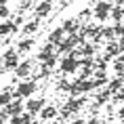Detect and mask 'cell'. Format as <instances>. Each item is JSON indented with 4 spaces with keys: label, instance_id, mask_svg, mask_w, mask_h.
<instances>
[{
    "label": "cell",
    "instance_id": "6da1fadb",
    "mask_svg": "<svg viewBox=\"0 0 124 124\" xmlns=\"http://www.w3.org/2000/svg\"><path fill=\"white\" fill-rule=\"evenodd\" d=\"M109 11H111V2H109V0H101V2H97L93 17L99 19V21H105L107 17H109Z\"/></svg>",
    "mask_w": 124,
    "mask_h": 124
},
{
    "label": "cell",
    "instance_id": "7a4b0ae2",
    "mask_svg": "<svg viewBox=\"0 0 124 124\" xmlns=\"http://www.w3.org/2000/svg\"><path fill=\"white\" fill-rule=\"evenodd\" d=\"M34 91H36V82H34V80H25V82H19V84H17L15 95H17V97H32Z\"/></svg>",
    "mask_w": 124,
    "mask_h": 124
},
{
    "label": "cell",
    "instance_id": "3957f363",
    "mask_svg": "<svg viewBox=\"0 0 124 124\" xmlns=\"http://www.w3.org/2000/svg\"><path fill=\"white\" fill-rule=\"evenodd\" d=\"M78 65H80V59H74L72 55H67V57L61 59V72H63V74L76 72V70H78Z\"/></svg>",
    "mask_w": 124,
    "mask_h": 124
},
{
    "label": "cell",
    "instance_id": "277c9868",
    "mask_svg": "<svg viewBox=\"0 0 124 124\" xmlns=\"http://www.w3.org/2000/svg\"><path fill=\"white\" fill-rule=\"evenodd\" d=\"M21 99H23V97L13 95V101L7 105V114H8V116H19V114H23V103H21Z\"/></svg>",
    "mask_w": 124,
    "mask_h": 124
},
{
    "label": "cell",
    "instance_id": "5b68a950",
    "mask_svg": "<svg viewBox=\"0 0 124 124\" xmlns=\"http://www.w3.org/2000/svg\"><path fill=\"white\" fill-rule=\"evenodd\" d=\"M19 65V55L15 53V48H8L4 53V70H15Z\"/></svg>",
    "mask_w": 124,
    "mask_h": 124
},
{
    "label": "cell",
    "instance_id": "8992f818",
    "mask_svg": "<svg viewBox=\"0 0 124 124\" xmlns=\"http://www.w3.org/2000/svg\"><path fill=\"white\" fill-rule=\"evenodd\" d=\"M44 105H46V99H44V97H38V99H30V101L25 103V107H27L30 114L36 116V114H40V109H42Z\"/></svg>",
    "mask_w": 124,
    "mask_h": 124
},
{
    "label": "cell",
    "instance_id": "52a82bcc",
    "mask_svg": "<svg viewBox=\"0 0 124 124\" xmlns=\"http://www.w3.org/2000/svg\"><path fill=\"white\" fill-rule=\"evenodd\" d=\"M32 67H34L32 61H23V63H19V65L15 67V76L17 78H27L32 74Z\"/></svg>",
    "mask_w": 124,
    "mask_h": 124
},
{
    "label": "cell",
    "instance_id": "ba28073f",
    "mask_svg": "<svg viewBox=\"0 0 124 124\" xmlns=\"http://www.w3.org/2000/svg\"><path fill=\"white\" fill-rule=\"evenodd\" d=\"M65 30H63V27H57V30H53L51 34H48V42H53V44H59V42H63V36H65Z\"/></svg>",
    "mask_w": 124,
    "mask_h": 124
},
{
    "label": "cell",
    "instance_id": "9c48e42d",
    "mask_svg": "<svg viewBox=\"0 0 124 124\" xmlns=\"http://www.w3.org/2000/svg\"><path fill=\"white\" fill-rule=\"evenodd\" d=\"M82 105H84V99H67L65 101V107L72 114H78L80 109H82Z\"/></svg>",
    "mask_w": 124,
    "mask_h": 124
},
{
    "label": "cell",
    "instance_id": "30bf717a",
    "mask_svg": "<svg viewBox=\"0 0 124 124\" xmlns=\"http://www.w3.org/2000/svg\"><path fill=\"white\" fill-rule=\"evenodd\" d=\"M51 7H53V0H42V2H40L38 7H36V17H46V13H48V11H51Z\"/></svg>",
    "mask_w": 124,
    "mask_h": 124
},
{
    "label": "cell",
    "instance_id": "8fae6325",
    "mask_svg": "<svg viewBox=\"0 0 124 124\" xmlns=\"http://www.w3.org/2000/svg\"><path fill=\"white\" fill-rule=\"evenodd\" d=\"M55 116H57V107H55V105H44V107L40 109V118H42V120H53Z\"/></svg>",
    "mask_w": 124,
    "mask_h": 124
},
{
    "label": "cell",
    "instance_id": "7c38bea8",
    "mask_svg": "<svg viewBox=\"0 0 124 124\" xmlns=\"http://www.w3.org/2000/svg\"><path fill=\"white\" fill-rule=\"evenodd\" d=\"M11 101H13V86H7L4 91L0 93V105H2V107H7Z\"/></svg>",
    "mask_w": 124,
    "mask_h": 124
},
{
    "label": "cell",
    "instance_id": "4fadbf2b",
    "mask_svg": "<svg viewBox=\"0 0 124 124\" xmlns=\"http://www.w3.org/2000/svg\"><path fill=\"white\" fill-rule=\"evenodd\" d=\"M63 30H65L67 34H72V32H78L80 30V21L78 19H63Z\"/></svg>",
    "mask_w": 124,
    "mask_h": 124
},
{
    "label": "cell",
    "instance_id": "5bb4252c",
    "mask_svg": "<svg viewBox=\"0 0 124 124\" xmlns=\"http://www.w3.org/2000/svg\"><path fill=\"white\" fill-rule=\"evenodd\" d=\"M53 46H55L53 42H46V44L40 48V51H38V61H46V59L51 57V55H53Z\"/></svg>",
    "mask_w": 124,
    "mask_h": 124
},
{
    "label": "cell",
    "instance_id": "9a60e30c",
    "mask_svg": "<svg viewBox=\"0 0 124 124\" xmlns=\"http://www.w3.org/2000/svg\"><path fill=\"white\" fill-rule=\"evenodd\" d=\"M122 86H124V80H122V76H116V78H111L109 82H107V88L111 91V95H114V93H118L120 88H122Z\"/></svg>",
    "mask_w": 124,
    "mask_h": 124
},
{
    "label": "cell",
    "instance_id": "2e32d148",
    "mask_svg": "<svg viewBox=\"0 0 124 124\" xmlns=\"http://www.w3.org/2000/svg\"><path fill=\"white\" fill-rule=\"evenodd\" d=\"M19 27L15 25L13 21H4V23H0V36H8V34H13L17 32Z\"/></svg>",
    "mask_w": 124,
    "mask_h": 124
},
{
    "label": "cell",
    "instance_id": "e0dca14e",
    "mask_svg": "<svg viewBox=\"0 0 124 124\" xmlns=\"http://www.w3.org/2000/svg\"><path fill=\"white\" fill-rule=\"evenodd\" d=\"M109 17L114 21H116V23H122V19H124V8L122 7H111V11H109Z\"/></svg>",
    "mask_w": 124,
    "mask_h": 124
},
{
    "label": "cell",
    "instance_id": "ac0fdd59",
    "mask_svg": "<svg viewBox=\"0 0 124 124\" xmlns=\"http://www.w3.org/2000/svg\"><path fill=\"white\" fill-rule=\"evenodd\" d=\"M80 53H82V57H95L97 55V46L95 44H80Z\"/></svg>",
    "mask_w": 124,
    "mask_h": 124
},
{
    "label": "cell",
    "instance_id": "d6986e66",
    "mask_svg": "<svg viewBox=\"0 0 124 124\" xmlns=\"http://www.w3.org/2000/svg\"><path fill=\"white\" fill-rule=\"evenodd\" d=\"M109 97H111V91H109V88H103V91H99V93H97L95 101H97L99 105H105L107 101H109Z\"/></svg>",
    "mask_w": 124,
    "mask_h": 124
},
{
    "label": "cell",
    "instance_id": "ffe728a7",
    "mask_svg": "<svg viewBox=\"0 0 124 124\" xmlns=\"http://www.w3.org/2000/svg\"><path fill=\"white\" fill-rule=\"evenodd\" d=\"M36 30H38V17H36L34 21H30V23H25V25H23V34H27V36H32Z\"/></svg>",
    "mask_w": 124,
    "mask_h": 124
},
{
    "label": "cell",
    "instance_id": "44dd1931",
    "mask_svg": "<svg viewBox=\"0 0 124 124\" xmlns=\"http://www.w3.org/2000/svg\"><path fill=\"white\" fill-rule=\"evenodd\" d=\"M107 53H111L114 57H118V55L122 53V46H120V42H114V40H111L109 44H107Z\"/></svg>",
    "mask_w": 124,
    "mask_h": 124
},
{
    "label": "cell",
    "instance_id": "7402d4cb",
    "mask_svg": "<svg viewBox=\"0 0 124 124\" xmlns=\"http://www.w3.org/2000/svg\"><path fill=\"white\" fill-rule=\"evenodd\" d=\"M34 46V38H27V40H21L19 42V53H27L30 48Z\"/></svg>",
    "mask_w": 124,
    "mask_h": 124
},
{
    "label": "cell",
    "instance_id": "603a6c76",
    "mask_svg": "<svg viewBox=\"0 0 124 124\" xmlns=\"http://www.w3.org/2000/svg\"><path fill=\"white\" fill-rule=\"evenodd\" d=\"M103 38L109 40V42L114 38H118V36H116V30H114V27H103Z\"/></svg>",
    "mask_w": 124,
    "mask_h": 124
},
{
    "label": "cell",
    "instance_id": "cb8c5ba5",
    "mask_svg": "<svg viewBox=\"0 0 124 124\" xmlns=\"http://www.w3.org/2000/svg\"><path fill=\"white\" fill-rule=\"evenodd\" d=\"M91 15H93L91 8H82V11H80V15H78V21H80V23H82V21H88V17H91Z\"/></svg>",
    "mask_w": 124,
    "mask_h": 124
},
{
    "label": "cell",
    "instance_id": "d4e9b609",
    "mask_svg": "<svg viewBox=\"0 0 124 124\" xmlns=\"http://www.w3.org/2000/svg\"><path fill=\"white\" fill-rule=\"evenodd\" d=\"M111 101H114V103H124V86L118 93H114V99H111Z\"/></svg>",
    "mask_w": 124,
    "mask_h": 124
},
{
    "label": "cell",
    "instance_id": "484cf974",
    "mask_svg": "<svg viewBox=\"0 0 124 124\" xmlns=\"http://www.w3.org/2000/svg\"><path fill=\"white\" fill-rule=\"evenodd\" d=\"M114 72H116V76H122V72H124V63L122 61H114Z\"/></svg>",
    "mask_w": 124,
    "mask_h": 124
},
{
    "label": "cell",
    "instance_id": "4316f807",
    "mask_svg": "<svg viewBox=\"0 0 124 124\" xmlns=\"http://www.w3.org/2000/svg\"><path fill=\"white\" fill-rule=\"evenodd\" d=\"M91 74H93V67H91V65H82V72H80V78L84 80V78H88Z\"/></svg>",
    "mask_w": 124,
    "mask_h": 124
},
{
    "label": "cell",
    "instance_id": "83f0119b",
    "mask_svg": "<svg viewBox=\"0 0 124 124\" xmlns=\"http://www.w3.org/2000/svg\"><path fill=\"white\" fill-rule=\"evenodd\" d=\"M7 17H11V11L7 4H0V19H7Z\"/></svg>",
    "mask_w": 124,
    "mask_h": 124
},
{
    "label": "cell",
    "instance_id": "f1b7e54d",
    "mask_svg": "<svg viewBox=\"0 0 124 124\" xmlns=\"http://www.w3.org/2000/svg\"><path fill=\"white\" fill-rule=\"evenodd\" d=\"M42 63H44L48 70H53V67H55V63H57V57H55V55H51V57L46 59V61H42Z\"/></svg>",
    "mask_w": 124,
    "mask_h": 124
},
{
    "label": "cell",
    "instance_id": "f546056e",
    "mask_svg": "<svg viewBox=\"0 0 124 124\" xmlns=\"http://www.w3.org/2000/svg\"><path fill=\"white\" fill-rule=\"evenodd\" d=\"M11 124H25V122H23V114H19V116H11Z\"/></svg>",
    "mask_w": 124,
    "mask_h": 124
},
{
    "label": "cell",
    "instance_id": "4dcf8cb0",
    "mask_svg": "<svg viewBox=\"0 0 124 124\" xmlns=\"http://www.w3.org/2000/svg\"><path fill=\"white\" fill-rule=\"evenodd\" d=\"M88 124H101V120H99L97 116H91V120H88Z\"/></svg>",
    "mask_w": 124,
    "mask_h": 124
},
{
    "label": "cell",
    "instance_id": "1f68e13d",
    "mask_svg": "<svg viewBox=\"0 0 124 124\" xmlns=\"http://www.w3.org/2000/svg\"><path fill=\"white\" fill-rule=\"evenodd\" d=\"M7 118H8V114H7V109H4V111H0V124L4 122V120H7Z\"/></svg>",
    "mask_w": 124,
    "mask_h": 124
},
{
    "label": "cell",
    "instance_id": "d6a6232c",
    "mask_svg": "<svg viewBox=\"0 0 124 124\" xmlns=\"http://www.w3.org/2000/svg\"><path fill=\"white\" fill-rule=\"evenodd\" d=\"M13 23H15V25H17V27H19L21 23H23V17H21V15H19V17H15V21H13Z\"/></svg>",
    "mask_w": 124,
    "mask_h": 124
},
{
    "label": "cell",
    "instance_id": "836d02e7",
    "mask_svg": "<svg viewBox=\"0 0 124 124\" xmlns=\"http://www.w3.org/2000/svg\"><path fill=\"white\" fill-rule=\"evenodd\" d=\"M118 118L124 122V107H120V109H118Z\"/></svg>",
    "mask_w": 124,
    "mask_h": 124
},
{
    "label": "cell",
    "instance_id": "e575fe53",
    "mask_svg": "<svg viewBox=\"0 0 124 124\" xmlns=\"http://www.w3.org/2000/svg\"><path fill=\"white\" fill-rule=\"evenodd\" d=\"M72 124H88V122H84V120H82V118H76V120H74Z\"/></svg>",
    "mask_w": 124,
    "mask_h": 124
},
{
    "label": "cell",
    "instance_id": "d590c367",
    "mask_svg": "<svg viewBox=\"0 0 124 124\" xmlns=\"http://www.w3.org/2000/svg\"><path fill=\"white\" fill-rule=\"evenodd\" d=\"M116 4L118 7H124V0H116Z\"/></svg>",
    "mask_w": 124,
    "mask_h": 124
},
{
    "label": "cell",
    "instance_id": "8d00e7d4",
    "mask_svg": "<svg viewBox=\"0 0 124 124\" xmlns=\"http://www.w3.org/2000/svg\"><path fill=\"white\" fill-rule=\"evenodd\" d=\"M7 2H8V0H0V4H7Z\"/></svg>",
    "mask_w": 124,
    "mask_h": 124
},
{
    "label": "cell",
    "instance_id": "74e56055",
    "mask_svg": "<svg viewBox=\"0 0 124 124\" xmlns=\"http://www.w3.org/2000/svg\"><path fill=\"white\" fill-rule=\"evenodd\" d=\"M122 80H124V72H122Z\"/></svg>",
    "mask_w": 124,
    "mask_h": 124
},
{
    "label": "cell",
    "instance_id": "f35d334b",
    "mask_svg": "<svg viewBox=\"0 0 124 124\" xmlns=\"http://www.w3.org/2000/svg\"><path fill=\"white\" fill-rule=\"evenodd\" d=\"M122 23H124V19H122Z\"/></svg>",
    "mask_w": 124,
    "mask_h": 124
},
{
    "label": "cell",
    "instance_id": "ab89813d",
    "mask_svg": "<svg viewBox=\"0 0 124 124\" xmlns=\"http://www.w3.org/2000/svg\"><path fill=\"white\" fill-rule=\"evenodd\" d=\"M107 124H111V122H107Z\"/></svg>",
    "mask_w": 124,
    "mask_h": 124
},
{
    "label": "cell",
    "instance_id": "60d3db41",
    "mask_svg": "<svg viewBox=\"0 0 124 124\" xmlns=\"http://www.w3.org/2000/svg\"><path fill=\"white\" fill-rule=\"evenodd\" d=\"M122 124H124V122H122Z\"/></svg>",
    "mask_w": 124,
    "mask_h": 124
}]
</instances>
